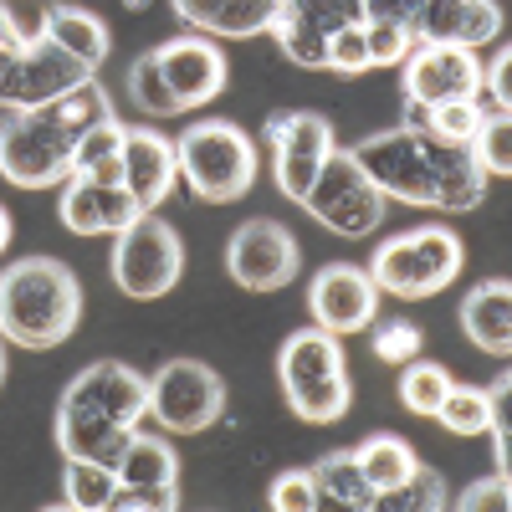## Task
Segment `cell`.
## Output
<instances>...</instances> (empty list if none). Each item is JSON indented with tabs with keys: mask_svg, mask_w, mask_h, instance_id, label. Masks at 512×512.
I'll use <instances>...</instances> for the list:
<instances>
[{
	"mask_svg": "<svg viewBox=\"0 0 512 512\" xmlns=\"http://www.w3.org/2000/svg\"><path fill=\"white\" fill-rule=\"evenodd\" d=\"M82 318V287L57 256H21L0 272V338L16 349H57Z\"/></svg>",
	"mask_w": 512,
	"mask_h": 512,
	"instance_id": "1",
	"label": "cell"
},
{
	"mask_svg": "<svg viewBox=\"0 0 512 512\" xmlns=\"http://www.w3.org/2000/svg\"><path fill=\"white\" fill-rule=\"evenodd\" d=\"M175 154H180L185 185L210 205H231L256 185V144L226 118L190 123L175 144Z\"/></svg>",
	"mask_w": 512,
	"mask_h": 512,
	"instance_id": "2",
	"label": "cell"
},
{
	"mask_svg": "<svg viewBox=\"0 0 512 512\" xmlns=\"http://www.w3.org/2000/svg\"><path fill=\"white\" fill-rule=\"evenodd\" d=\"M466 262L461 251V236L446 231V226H415L405 236H390L374 262H369V277L379 292H395V297H436L441 287L456 282Z\"/></svg>",
	"mask_w": 512,
	"mask_h": 512,
	"instance_id": "3",
	"label": "cell"
},
{
	"mask_svg": "<svg viewBox=\"0 0 512 512\" xmlns=\"http://www.w3.org/2000/svg\"><path fill=\"white\" fill-rule=\"evenodd\" d=\"M72 154L77 144L52 123L47 108L11 113L0 123V175L16 190H52L72 180Z\"/></svg>",
	"mask_w": 512,
	"mask_h": 512,
	"instance_id": "4",
	"label": "cell"
},
{
	"mask_svg": "<svg viewBox=\"0 0 512 512\" xmlns=\"http://www.w3.org/2000/svg\"><path fill=\"white\" fill-rule=\"evenodd\" d=\"M185 272V246L175 236V226H164L154 210L113 236V282L123 287V297H164Z\"/></svg>",
	"mask_w": 512,
	"mask_h": 512,
	"instance_id": "5",
	"label": "cell"
},
{
	"mask_svg": "<svg viewBox=\"0 0 512 512\" xmlns=\"http://www.w3.org/2000/svg\"><path fill=\"white\" fill-rule=\"evenodd\" d=\"M226 410V379L200 359H169L149 379V415L169 436H200Z\"/></svg>",
	"mask_w": 512,
	"mask_h": 512,
	"instance_id": "6",
	"label": "cell"
},
{
	"mask_svg": "<svg viewBox=\"0 0 512 512\" xmlns=\"http://www.w3.org/2000/svg\"><path fill=\"white\" fill-rule=\"evenodd\" d=\"M267 144H272V164H277V190L292 205H303L323 159L333 154V123L323 113H272Z\"/></svg>",
	"mask_w": 512,
	"mask_h": 512,
	"instance_id": "7",
	"label": "cell"
},
{
	"mask_svg": "<svg viewBox=\"0 0 512 512\" xmlns=\"http://www.w3.org/2000/svg\"><path fill=\"white\" fill-rule=\"evenodd\" d=\"M400 88L405 103H461L477 98L482 88V62L472 47H451V41H415V52L400 62Z\"/></svg>",
	"mask_w": 512,
	"mask_h": 512,
	"instance_id": "8",
	"label": "cell"
},
{
	"mask_svg": "<svg viewBox=\"0 0 512 512\" xmlns=\"http://www.w3.org/2000/svg\"><path fill=\"white\" fill-rule=\"evenodd\" d=\"M297 267H303V251H297V236L267 216L246 221L231 246H226V272L236 287L246 292H277L297 277Z\"/></svg>",
	"mask_w": 512,
	"mask_h": 512,
	"instance_id": "9",
	"label": "cell"
},
{
	"mask_svg": "<svg viewBox=\"0 0 512 512\" xmlns=\"http://www.w3.org/2000/svg\"><path fill=\"white\" fill-rule=\"evenodd\" d=\"M364 169V180L379 190V195H395V200H410V205H431V169H425V154H420V139L410 128H390V134H369L349 149Z\"/></svg>",
	"mask_w": 512,
	"mask_h": 512,
	"instance_id": "10",
	"label": "cell"
},
{
	"mask_svg": "<svg viewBox=\"0 0 512 512\" xmlns=\"http://www.w3.org/2000/svg\"><path fill=\"white\" fill-rule=\"evenodd\" d=\"M308 313H313L318 328H328V333H338V338L359 333V328H369L374 313H379V287H374V277H369L364 267L333 262V267H323V272L313 277V287H308Z\"/></svg>",
	"mask_w": 512,
	"mask_h": 512,
	"instance_id": "11",
	"label": "cell"
},
{
	"mask_svg": "<svg viewBox=\"0 0 512 512\" xmlns=\"http://www.w3.org/2000/svg\"><path fill=\"white\" fill-rule=\"evenodd\" d=\"M159 57V72L169 82V93L180 98V108H200L210 98H221L226 88V52L216 47V41L205 36H180V41H164V47H154Z\"/></svg>",
	"mask_w": 512,
	"mask_h": 512,
	"instance_id": "12",
	"label": "cell"
},
{
	"mask_svg": "<svg viewBox=\"0 0 512 512\" xmlns=\"http://www.w3.org/2000/svg\"><path fill=\"white\" fill-rule=\"evenodd\" d=\"M134 431H139V425H118L98 405L77 400V395H62V405H57V446H62V456L103 461V466H113V472H118L128 441H134Z\"/></svg>",
	"mask_w": 512,
	"mask_h": 512,
	"instance_id": "13",
	"label": "cell"
},
{
	"mask_svg": "<svg viewBox=\"0 0 512 512\" xmlns=\"http://www.w3.org/2000/svg\"><path fill=\"white\" fill-rule=\"evenodd\" d=\"M93 72L82 67L77 57H67L57 41H47V36H31L26 41V52L16 57V108L11 113H31V108H47V103H57L62 93H72L77 82H88Z\"/></svg>",
	"mask_w": 512,
	"mask_h": 512,
	"instance_id": "14",
	"label": "cell"
},
{
	"mask_svg": "<svg viewBox=\"0 0 512 512\" xmlns=\"http://www.w3.org/2000/svg\"><path fill=\"white\" fill-rule=\"evenodd\" d=\"M415 41H451V47H487L502 31V6L497 0H420L410 21Z\"/></svg>",
	"mask_w": 512,
	"mask_h": 512,
	"instance_id": "15",
	"label": "cell"
},
{
	"mask_svg": "<svg viewBox=\"0 0 512 512\" xmlns=\"http://www.w3.org/2000/svg\"><path fill=\"white\" fill-rule=\"evenodd\" d=\"M180 180V154L159 128H123V185L144 210L164 205Z\"/></svg>",
	"mask_w": 512,
	"mask_h": 512,
	"instance_id": "16",
	"label": "cell"
},
{
	"mask_svg": "<svg viewBox=\"0 0 512 512\" xmlns=\"http://www.w3.org/2000/svg\"><path fill=\"white\" fill-rule=\"evenodd\" d=\"M425 169H431V205L436 210H472L487 195V175L472 159V144H446L436 134H415Z\"/></svg>",
	"mask_w": 512,
	"mask_h": 512,
	"instance_id": "17",
	"label": "cell"
},
{
	"mask_svg": "<svg viewBox=\"0 0 512 512\" xmlns=\"http://www.w3.org/2000/svg\"><path fill=\"white\" fill-rule=\"evenodd\" d=\"M67 395L98 405V410H103L108 420H118V425H139V420L149 415V379H144L139 369H128V364H113V359L88 364V369L67 384Z\"/></svg>",
	"mask_w": 512,
	"mask_h": 512,
	"instance_id": "18",
	"label": "cell"
},
{
	"mask_svg": "<svg viewBox=\"0 0 512 512\" xmlns=\"http://www.w3.org/2000/svg\"><path fill=\"white\" fill-rule=\"evenodd\" d=\"M461 328L482 354H507L512 349V282H482L461 297Z\"/></svg>",
	"mask_w": 512,
	"mask_h": 512,
	"instance_id": "19",
	"label": "cell"
},
{
	"mask_svg": "<svg viewBox=\"0 0 512 512\" xmlns=\"http://www.w3.org/2000/svg\"><path fill=\"white\" fill-rule=\"evenodd\" d=\"M47 41H57V47L67 57H77L88 72H98L108 62V26L93 16V11H77V6H47L41 11V26H36Z\"/></svg>",
	"mask_w": 512,
	"mask_h": 512,
	"instance_id": "20",
	"label": "cell"
},
{
	"mask_svg": "<svg viewBox=\"0 0 512 512\" xmlns=\"http://www.w3.org/2000/svg\"><path fill=\"white\" fill-rule=\"evenodd\" d=\"M313 487H318V507L328 512H374V487L359 472L354 451H328L313 466Z\"/></svg>",
	"mask_w": 512,
	"mask_h": 512,
	"instance_id": "21",
	"label": "cell"
},
{
	"mask_svg": "<svg viewBox=\"0 0 512 512\" xmlns=\"http://www.w3.org/2000/svg\"><path fill=\"white\" fill-rule=\"evenodd\" d=\"M277 369H282V379L344 374V344H338V333H328V328H297L287 344H282Z\"/></svg>",
	"mask_w": 512,
	"mask_h": 512,
	"instance_id": "22",
	"label": "cell"
},
{
	"mask_svg": "<svg viewBox=\"0 0 512 512\" xmlns=\"http://www.w3.org/2000/svg\"><path fill=\"white\" fill-rule=\"evenodd\" d=\"M282 390H287L292 415H303V420H313V425L349 415V400H354V384H349V374H323V379H282Z\"/></svg>",
	"mask_w": 512,
	"mask_h": 512,
	"instance_id": "23",
	"label": "cell"
},
{
	"mask_svg": "<svg viewBox=\"0 0 512 512\" xmlns=\"http://www.w3.org/2000/svg\"><path fill=\"white\" fill-rule=\"evenodd\" d=\"M354 461H359V472L369 477L374 492L400 487V482L415 472V466H420V456H415L400 436H369L364 446H354Z\"/></svg>",
	"mask_w": 512,
	"mask_h": 512,
	"instance_id": "24",
	"label": "cell"
},
{
	"mask_svg": "<svg viewBox=\"0 0 512 512\" xmlns=\"http://www.w3.org/2000/svg\"><path fill=\"white\" fill-rule=\"evenodd\" d=\"M267 31H272V41L282 47L287 62H297V67H328V31H318L308 16H297L287 0L277 6Z\"/></svg>",
	"mask_w": 512,
	"mask_h": 512,
	"instance_id": "25",
	"label": "cell"
},
{
	"mask_svg": "<svg viewBox=\"0 0 512 512\" xmlns=\"http://www.w3.org/2000/svg\"><path fill=\"white\" fill-rule=\"evenodd\" d=\"M47 113H52V123L62 128V134L77 144L88 128H98V123H108L113 118V103H108V93H103V82H77L72 93H62L57 103H47Z\"/></svg>",
	"mask_w": 512,
	"mask_h": 512,
	"instance_id": "26",
	"label": "cell"
},
{
	"mask_svg": "<svg viewBox=\"0 0 512 512\" xmlns=\"http://www.w3.org/2000/svg\"><path fill=\"white\" fill-rule=\"evenodd\" d=\"M62 502L77 507V512H108L113 492H118V472L103 461H82V456H67L62 466Z\"/></svg>",
	"mask_w": 512,
	"mask_h": 512,
	"instance_id": "27",
	"label": "cell"
},
{
	"mask_svg": "<svg viewBox=\"0 0 512 512\" xmlns=\"http://www.w3.org/2000/svg\"><path fill=\"white\" fill-rule=\"evenodd\" d=\"M118 482H180V451L164 436L134 431V441L123 451V466H118Z\"/></svg>",
	"mask_w": 512,
	"mask_h": 512,
	"instance_id": "28",
	"label": "cell"
},
{
	"mask_svg": "<svg viewBox=\"0 0 512 512\" xmlns=\"http://www.w3.org/2000/svg\"><path fill=\"white\" fill-rule=\"evenodd\" d=\"M318 221H323L328 231H338V236H369V231L384 221V195H379L369 180H359L344 200H333Z\"/></svg>",
	"mask_w": 512,
	"mask_h": 512,
	"instance_id": "29",
	"label": "cell"
},
{
	"mask_svg": "<svg viewBox=\"0 0 512 512\" xmlns=\"http://www.w3.org/2000/svg\"><path fill=\"white\" fill-rule=\"evenodd\" d=\"M436 507H446V482H441L436 466H425V461L400 487L374 492V512H436Z\"/></svg>",
	"mask_w": 512,
	"mask_h": 512,
	"instance_id": "30",
	"label": "cell"
},
{
	"mask_svg": "<svg viewBox=\"0 0 512 512\" xmlns=\"http://www.w3.org/2000/svg\"><path fill=\"white\" fill-rule=\"evenodd\" d=\"M451 384H456V379H451L441 364L420 359V354H415L410 364H400V400H405L410 415H436Z\"/></svg>",
	"mask_w": 512,
	"mask_h": 512,
	"instance_id": "31",
	"label": "cell"
},
{
	"mask_svg": "<svg viewBox=\"0 0 512 512\" xmlns=\"http://www.w3.org/2000/svg\"><path fill=\"white\" fill-rule=\"evenodd\" d=\"M436 420L446 425L451 436H487L492 431V395L487 390H472V384H451Z\"/></svg>",
	"mask_w": 512,
	"mask_h": 512,
	"instance_id": "32",
	"label": "cell"
},
{
	"mask_svg": "<svg viewBox=\"0 0 512 512\" xmlns=\"http://www.w3.org/2000/svg\"><path fill=\"white\" fill-rule=\"evenodd\" d=\"M128 98H134V108H139V113H149V118H175V113H185V108H180V98L169 93V82H164V72H159V57H154V52L134 57V67H128Z\"/></svg>",
	"mask_w": 512,
	"mask_h": 512,
	"instance_id": "33",
	"label": "cell"
},
{
	"mask_svg": "<svg viewBox=\"0 0 512 512\" xmlns=\"http://www.w3.org/2000/svg\"><path fill=\"white\" fill-rule=\"evenodd\" d=\"M472 159L482 164V175H512V113H482L472 134Z\"/></svg>",
	"mask_w": 512,
	"mask_h": 512,
	"instance_id": "34",
	"label": "cell"
},
{
	"mask_svg": "<svg viewBox=\"0 0 512 512\" xmlns=\"http://www.w3.org/2000/svg\"><path fill=\"white\" fill-rule=\"evenodd\" d=\"M62 226L72 236H103V210H98V185L88 175H72L62 185Z\"/></svg>",
	"mask_w": 512,
	"mask_h": 512,
	"instance_id": "35",
	"label": "cell"
},
{
	"mask_svg": "<svg viewBox=\"0 0 512 512\" xmlns=\"http://www.w3.org/2000/svg\"><path fill=\"white\" fill-rule=\"evenodd\" d=\"M277 6L282 0H221V11L210 16L205 31H216V36H256V31L272 26Z\"/></svg>",
	"mask_w": 512,
	"mask_h": 512,
	"instance_id": "36",
	"label": "cell"
},
{
	"mask_svg": "<svg viewBox=\"0 0 512 512\" xmlns=\"http://www.w3.org/2000/svg\"><path fill=\"white\" fill-rule=\"evenodd\" d=\"M477 123H482L477 98H461V103H436V108H425V134H436V139H446V144H472Z\"/></svg>",
	"mask_w": 512,
	"mask_h": 512,
	"instance_id": "37",
	"label": "cell"
},
{
	"mask_svg": "<svg viewBox=\"0 0 512 512\" xmlns=\"http://www.w3.org/2000/svg\"><path fill=\"white\" fill-rule=\"evenodd\" d=\"M364 41H369V67H400L415 52V31L400 21H364Z\"/></svg>",
	"mask_w": 512,
	"mask_h": 512,
	"instance_id": "38",
	"label": "cell"
},
{
	"mask_svg": "<svg viewBox=\"0 0 512 512\" xmlns=\"http://www.w3.org/2000/svg\"><path fill=\"white\" fill-rule=\"evenodd\" d=\"M180 492L175 482H118L108 512H175Z\"/></svg>",
	"mask_w": 512,
	"mask_h": 512,
	"instance_id": "39",
	"label": "cell"
},
{
	"mask_svg": "<svg viewBox=\"0 0 512 512\" xmlns=\"http://www.w3.org/2000/svg\"><path fill=\"white\" fill-rule=\"evenodd\" d=\"M420 344H425V338H420V328L415 323H405V318H395V323H379L374 328V359L379 364H410L415 354H420Z\"/></svg>",
	"mask_w": 512,
	"mask_h": 512,
	"instance_id": "40",
	"label": "cell"
},
{
	"mask_svg": "<svg viewBox=\"0 0 512 512\" xmlns=\"http://www.w3.org/2000/svg\"><path fill=\"white\" fill-rule=\"evenodd\" d=\"M328 67H333V72H344V77L369 72V41H364V21H354V26H338V31L328 36Z\"/></svg>",
	"mask_w": 512,
	"mask_h": 512,
	"instance_id": "41",
	"label": "cell"
},
{
	"mask_svg": "<svg viewBox=\"0 0 512 512\" xmlns=\"http://www.w3.org/2000/svg\"><path fill=\"white\" fill-rule=\"evenodd\" d=\"M108 154H123V123H118V118H108V123L88 128V134L77 139V154H72V175H82L88 164H98V159H108Z\"/></svg>",
	"mask_w": 512,
	"mask_h": 512,
	"instance_id": "42",
	"label": "cell"
},
{
	"mask_svg": "<svg viewBox=\"0 0 512 512\" xmlns=\"http://www.w3.org/2000/svg\"><path fill=\"white\" fill-rule=\"evenodd\" d=\"M267 502L277 512H318V487H313V472H282L267 492Z\"/></svg>",
	"mask_w": 512,
	"mask_h": 512,
	"instance_id": "43",
	"label": "cell"
},
{
	"mask_svg": "<svg viewBox=\"0 0 512 512\" xmlns=\"http://www.w3.org/2000/svg\"><path fill=\"white\" fill-rule=\"evenodd\" d=\"M287 6L297 11V16H308L318 31H338V26H354V21H364V11H359V0H287Z\"/></svg>",
	"mask_w": 512,
	"mask_h": 512,
	"instance_id": "44",
	"label": "cell"
},
{
	"mask_svg": "<svg viewBox=\"0 0 512 512\" xmlns=\"http://www.w3.org/2000/svg\"><path fill=\"white\" fill-rule=\"evenodd\" d=\"M98 210H103V231L108 236L128 231V226L144 216V205L128 195V185H98Z\"/></svg>",
	"mask_w": 512,
	"mask_h": 512,
	"instance_id": "45",
	"label": "cell"
},
{
	"mask_svg": "<svg viewBox=\"0 0 512 512\" xmlns=\"http://www.w3.org/2000/svg\"><path fill=\"white\" fill-rule=\"evenodd\" d=\"M456 507L461 512H507L512 507V492H507V477L497 472V477H482V482H472L461 497H456Z\"/></svg>",
	"mask_w": 512,
	"mask_h": 512,
	"instance_id": "46",
	"label": "cell"
},
{
	"mask_svg": "<svg viewBox=\"0 0 512 512\" xmlns=\"http://www.w3.org/2000/svg\"><path fill=\"white\" fill-rule=\"evenodd\" d=\"M359 11H364V21H400V26H410L415 11H420V0H359Z\"/></svg>",
	"mask_w": 512,
	"mask_h": 512,
	"instance_id": "47",
	"label": "cell"
},
{
	"mask_svg": "<svg viewBox=\"0 0 512 512\" xmlns=\"http://www.w3.org/2000/svg\"><path fill=\"white\" fill-rule=\"evenodd\" d=\"M175 11H180V21L185 26H210V16H216L221 11V0H175Z\"/></svg>",
	"mask_w": 512,
	"mask_h": 512,
	"instance_id": "48",
	"label": "cell"
},
{
	"mask_svg": "<svg viewBox=\"0 0 512 512\" xmlns=\"http://www.w3.org/2000/svg\"><path fill=\"white\" fill-rule=\"evenodd\" d=\"M93 185H123V154H108V159H98V164H88L82 169Z\"/></svg>",
	"mask_w": 512,
	"mask_h": 512,
	"instance_id": "49",
	"label": "cell"
},
{
	"mask_svg": "<svg viewBox=\"0 0 512 512\" xmlns=\"http://www.w3.org/2000/svg\"><path fill=\"white\" fill-rule=\"evenodd\" d=\"M0 108H16V57H0Z\"/></svg>",
	"mask_w": 512,
	"mask_h": 512,
	"instance_id": "50",
	"label": "cell"
},
{
	"mask_svg": "<svg viewBox=\"0 0 512 512\" xmlns=\"http://www.w3.org/2000/svg\"><path fill=\"white\" fill-rule=\"evenodd\" d=\"M11 246V216H6V205H0V251Z\"/></svg>",
	"mask_w": 512,
	"mask_h": 512,
	"instance_id": "51",
	"label": "cell"
},
{
	"mask_svg": "<svg viewBox=\"0 0 512 512\" xmlns=\"http://www.w3.org/2000/svg\"><path fill=\"white\" fill-rule=\"evenodd\" d=\"M0 384H6V349H0Z\"/></svg>",
	"mask_w": 512,
	"mask_h": 512,
	"instance_id": "52",
	"label": "cell"
},
{
	"mask_svg": "<svg viewBox=\"0 0 512 512\" xmlns=\"http://www.w3.org/2000/svg\"><path fill=\"white\" fill-rule=\"evenodd\" d=\"M128 6H134V11H144V6H149V0H128Z\"/></svg>",
	"mask_w": 512,
	"mask_h": 512,
	"instance_id": "53",
	"label": "cell"
}]
</instances>
